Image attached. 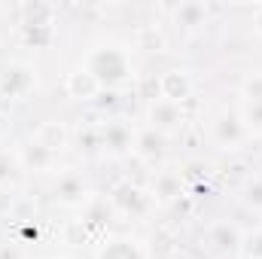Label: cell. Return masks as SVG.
<instances>
[{"label": "cell", "instance_id": "1", "mask_svg": "<svg viewBox=\"0 0 262 259\" xmlns=\"http://www.w3.org/2000/svg\"><path fill=\"white\" fill-rule=\"evenodd\" d=\"M82 67L98 79V85L104 92H116L122 85H128L134 79V61H131L128 49L116 46V43H98L85 52Z\"/></svg>", "mask_w": 262, "mask_h": 259}, {"label": "cell", "instance_id": "2", "mask_svg": "<svg viewBox=\"0 0 262 259\" xmlns=\"http://www.w3.org/2000/svg\"><path fill=\"white\" fill-rule=\"evenodd\" d=\"M110 207L113 213L119 217H128V220H137V217H146L149 207H152V195L146 192L140 183H131V180H119L113 189H110Z\"/></svg>", "mask_w": 262, "mask_h": 259}, {"label": "cell", "instance_id": "3", "mask_svg": "<svg viewBox=\"0 0 262 259\" xmlns=\"http://www.w3.org/2000/svg\"><path fill=\"white\" fill-rule=\"evenodd\" d=\"M37 89V70L25 61H9L0 73V95L6 101H25Z\"/></svg>", "mask_w": 262, "mask_h": 259}, {"label": "cell", "instance_id": "4", "mask_svg": "<svg viewBox=\"0 0 262 259\" xmlns=\"http://www.w3.org/2000/svg\"><path fill=\"white\" fill-rule=\"evenodd\" d=\"M146 122H149L152 131L171 137V134H180V131H183L186 116H183V107H180V104H171V101H165V98H156V101H149V107H146Z\"/></svg>", "mask_w": 262, "mask_h": 259}, {"label": "cell", "instance_id": "5", "mask_svg": "<svg viewBox=\"0 0 262 259\" xmlns=\"http://www.w3.org/2000/svg\"><path fill=\"white\" fill-rule=\"evenodd\" d=\"M247 137H250V134H247L244 122H241V116H238L235 110H226V113L216 116V122H213V143H216L223 153H235V149H241Z\"/></svg>", "mask_w": 262, "mask_h": 259}, {"label": "cell", "instance_id": "6", "mask_svg": "<svg viewBox=\"0 0 262 259\" xmlns=\"http://www.w3.org/2000/svg\"><path fill=\"white\" fill-rule=\"evenodd\" d=\"M52 198H55V204L76 210V207H85L92 201V189L79 174H61L55 189H52Z\"/></svg>", "mask_w": 262, "mask_h": 259}, {"label": "cell", "instance_id": "7", "mask_svg": "<svg viewBox=\"0 0 262 259\" xmlns=\"http://www.w3.org/2000/svg\"><path fill=\"white\" fill-rule=\"evenodd\" d=\"M159 92H162L165 101L183 107V104L192 98V76H189L186 70H180V67H171V70H165V73L159 76Z\"/></svg>", "mask_w": 262, "mask_h": 259}, {"label": "cell", "instance_id": "8", "mask_svg": "<svg viewBox=\"0 0 262 259\" xmlns=\"http://www.w3.org/2000/svg\"><path fill=\"white\" fill-rule=\"evenodd\" d=\"M64 92L70 101H82V104H92V101H98V95L104 92L101 85H98V79L85 70V67H73L70 73H67L64 79Z\"/></svg>", "mask_w": 262, "mask_h": 259}, {"label": "cell", "instance_id": "9", "mask_svg": "<svg viewBox=\"0 0 262 259\" xmlns=\"http://www.w3.org/2000/svg\"><path fill=\"white\" fill-rule=\"evenodd\" d=\"M15 156H18V165H21L25 171H34V174H49V171L55 168V162H58V156H55L52 149H46L43 143H37L34 137H31Z\"/></svg>", "mask_w": 262, "mask_h": 259}, {"label": "cell", "instance_id": "10", "mask_svg": "<svg viewBox=\"0 0 262 259\" xmlns=\"http://www.w3.org/2000/svg\"><path fill=\"white\" fill-rule=\"evenodd\" d=\"M165 153H168V137H165V134L152 131L149 125L134 134V156H137L140 162L156 165V162H162V159H165Z\"/></svg>", "mask_w": 262, "mask_h": 259}, {"label": "cell", "instance_id": "11", "mask_svg": "<svg viewBox=\"0 0 262 259\" xmlns=\"http://www.w3.org/2000/svg\"><path fill=\"white\" fill-rule=\"evenodd\" d=\"M101 146L110 156H125L134 149V131L125 122H110L107 128L101 131Z\"/></svg>", "mask_w": 262, "mask_h": 259}, {"label": "cell", "instance_id": "12", "mask_svg": "<svg viewBox=\"0 0 262 259\" xmlns=\"http://www.w3.org/2000/svg\"><path fill=\"white\" fill-rule=\"evenodd\" d=\"M95 259H146V250L134 238H107L98 247Z\"/></svg>", "mask_w": 262, "mask_h": 259}, {"label": "cell", "instance_id": "13", "mask_svg": "<svg viewBox=\"0 0 262 259\" xmlns=\"http://www.w3.org/2000/svg\"><path fill=\"white\" fill-rule=\"evenodd\" d=\"M34 140L43 143L46 149H52L58 156V153H64L67 146H70V131H67L64 122H55L52 119V122H43L40 128L34 131Z\"/></svg>", "mask_w": 262, "mask_h": 259}, {"label": "cell", "instance_id": "14", "mask_svg": "<svg viewBox=\"0 0 262 259\" xmlns=\"http://www.w3.org/2000/svg\"><path fill=\"white\" fill-rule=\"evenodd\" d=\"M210 244H213L216 253L232 256V253L241 250V232H238L235 226H229V223H216V226L210 229Z\"/></svg>", "mask_w": 262, "mask_h": 259}, {"label": "cell", "instance_id": "15", "mask_svg": "<svg viewBox=\"0 0 262 259\" xmlns=\"http://www.w3.org/2000/svg\"><path fill=\"white\" fill-rule=\"evenodd\" d=\"M207 21V3H198V0H186L180 6H174V25L177 28H186V31H195Z\"/></svg>", "mask_w": 262, "mask_h": 259}, {"label": "cell", "instance_id": "16", "mask_svg": "<svg viewBox=\"0 0 262 259\" xmlns=\"http://www.w3.org/2000/svg\"><path fill=\"white\" fill-rule=\"evenodd\" d=\"M183 192V180H180V174H174V171H162V174H156V180H152V201H162V204H168V201H177Z\"/></svg>", "mask_w": 262, "mask_h": 259}, {"label": "cell", "instance_id": "17", "mask_svg": "<svg viewBox=\"0 0 262 259\" xmlns=\"http://www.w3.org/2000/svg\"><path fill=\"white\" fill-rule=\"evenodd\" d=\"M18 15H21V25H52L55 6L46 0H25L18 3Z\"/></svg>", "mask_w": 262, "mask_h": 259}, {"label": "cell", "instance_id": "18", "mask_svg": "<svg viewBox=\"0 0 262 259\" xmlns=\"http://www.w3.org/2000/svg\"><path fill=\"white\" fill-rule=\"evenodd\" d=\"M21 43L28 49H49L55 43V31L52 25H21Z\"/></svg>", "mask_w": 262, "mask_h": 259}, {"label": "cell", "instance_id": "19", "mask_svg": "<svg viewBox=\"0 0 262 259\" xmlns=\"http://www.w3.org/2000/svg\"><path fill=\"white\" fill-rule=\"evenodd\" d=\"M134 46L143 49V52H162L165 49V34L156 28V25H143L134 37Z\"/></svg>", "mask_w": 262, "mask_h": 259}, {"label": "cell", "instance_id": "20", "mask_svg": "<svg viewBox=\"0 0 262 259\" xmlns=\"http://www.w3.org/2000/svg\"><path fill=\"white\" fill-rule=\"evenodd\" d=\"M238 116H241L247 134H262V104H247L244 101L241 110H238Z\"/></svg>", "mask_w": 262, "mask_h": 259}, {"label": "cell", "instance_id": "21", "mask_svg": "<svg viewBox=\"0 0 262 259\" xmlns=\"http://www.w3.org/2000/svg\"><path fill=\"white\" fill-rule=\"evenodd\" d=\"M241 98L247 104H262V73H247L241 82Z\"/></svg>", "mask_w": 262, "mask_h": 259}, {"label": "cell", "instance_id": "22", "mask_svg": "<svg viewBox=\"0 0 262 259\" xmlns=\"http://www.w3.org/2000/svg\"><path fill=\"white\" fill-rule=\"evenodd\" d=\"M241 256L244 259H262V229H253L241 235Z\"/></svg>", "mask_w": 262, "mask_h": 259}, {"label": "cell", "instance_id": "23", "mask_svg": "<svg viewBox=\"0 0 262 259\" xmlns=\"http://www.w3.org/2000/svg\"><path fill=\"white\" fill-rule=\"evenodd\" d=\"M18 168H21V165H18V156H12V153H0V189H6V186L12 183V177H15Z\"/></svg>", "mask_w": 262, "mask_h": 259}, {"label": "cell", "instance_id": "24", "mask_svg": "<svg viewBox=\"0 0 262 259\" xmlns=\"http://www.w3.org/2000/svg\"><path fill=\"white\" fill-rule=\"evenodd\" d=\"M89 238H92V232L85 229L82 220H70V223L64 226V241L67 244H85Z\"/></svg>", "mask_w": 262, "mask_h": 259}, {"label": "cell", "instance_id": "25", "mask_svg": "<svg viewBox=\"0 0 262 259\" xmlns=\"http://www.w3.org/2000/svg\"><path fill=\"white\" fill-rule=\"evenodd\" d=\"M244 204L253 207V210H262V177L247 180V186H244Z\"/></svg>", "mask_w": 262, "mask_h": 259}, {"label": "cell", "instance_id": "26", "mask_svg": "<svg viewBox=\"0 0 262 259\" xmlns=\"http://www.w3.org/2000/svg\"><path fill=\"white\" fill-rule=\"evenodd\" d=\"M253 31H256V37H262V3L256 6V15H253Z\"/></svg>", "mask_w": 262, "mask_h": 259}, {"label": "cell", "instance_id": "27", "mask_svg": "<svg viewBox=\"0 0 262 259\" xmlns=\"http://www.w3.org/2000/svg\"><path fill=\"white\" fill-rule=\"evenodd\" d=\"M21 235H25V238H37V226H25Z\"/></svg>", "mask_w": 262, "mask_h": 259}, {"label": "cell", "instance_id": "28", "mask_svg": "<svg viewBox=\"0 0 262 259\" xmlns=\"http://www.w3.org/2000/svg\"><path fill=\"white\" fill-rule=\"evenodd\" d=\"M0 12H3V6H0Z\"/></svg>", "mask_w": 262, "mask_h": 259}, {"label": "cell", "instance_id": "29", "mask_svg": "<svg viewBox=\"0 0 262 259\" xmlns=\"http://www.w3.org/2000/svg\"><path fill=\"white\" fill-rule=\"evenodd\" d=\"M241 259H244V256H241Z\"/></svg>", "mask_w": 262, "mask_h": 259}]
</instances>
